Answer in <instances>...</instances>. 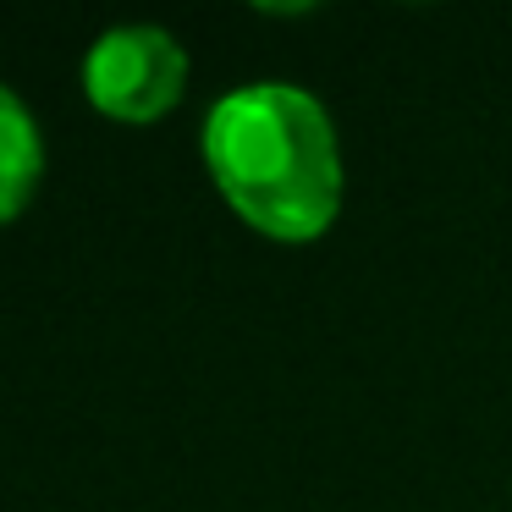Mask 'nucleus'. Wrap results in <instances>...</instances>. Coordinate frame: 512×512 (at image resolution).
Masks as SVG:
<instances>
[{"label": "nucleus", "instance_id": "nucleus-2", "mask_svg": "<svg viewBox=\"0 0 512 512\" xmlns=\"http://www.w3.org/2000/svg\"><path fill=\"white\" fill-rule=\"evenodd\" d=\"M83 94L111 122H160L188 94V50L155 23L105 28L83 56Z\"/></svg>", "mask_w": 512, "mask_h": 512}, {"label": "nucleus", "instance_id": "nucleus-1", "mask_svg": "<svg viewBox=\"0 0 512 512\" xmlns=\"http://www.w3.org/2000/svg\"><path fill=\"white\" fill-rule=\"evenodd\" d=\"M204 166L243 226L314 243L342 210V149L325 105L298 83H243L204 116Z\"/></svg>", "mask_w": 512, "mask_h": 512}, {"label": "nucleus", "instance_id": "nucleus-3", "mask_svg": "<svg viewBox=\"0 0 512 512\" xmlns=\"http://www.w3.org/2000/svg\"><path fill=\"white\" fill-rule=\"evenodd\" d=\"M39 177H45V138H39V122L17 89L0 83V226L17 221L34 199Z\"/></svg>", "mask_w": 512, "mask_h": 512}]
</instances>
